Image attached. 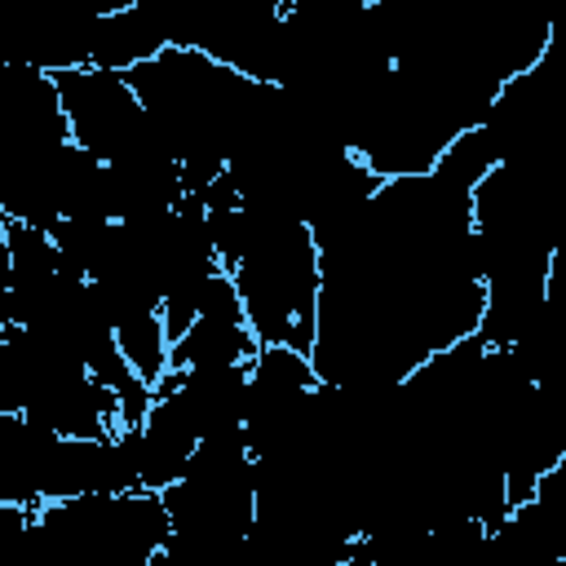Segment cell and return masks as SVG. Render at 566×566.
I'll use <instances>...</instances> for the list:
<instances>
[{
	"label": "cell",
	"mask_w": 566,
	"mask_h": 566,
	"mask_svg": "<svg viewBox=\"0 0 566 566\" xmlns=\"http://www.w3.org/2000/svg\"><path fill=\"white\" fill-rule=\"evenodd\" d=\"M491 544H504L522 562H566V455H557L526 500L509 509V517L491 531Z\"/></svg>",
	"instance_id": "7a4b0ae2"
},
{
	"label": "cell",
	"mask_w": 566,
	"mask_h": 566,
	"mask_svg": "<svg viewBox=\"0 0 566 566\" xmlns=\"http://www.w3.org/2000/svg\"><path fill=\"white\" fill-rule=\"evenodd\" d=\"M31 539L49 566H155L168 553L172 517L155 486L84 491L35 504Z\"/></svg>",
	"instance_id": "6da1fadb"
}]
</instances>
